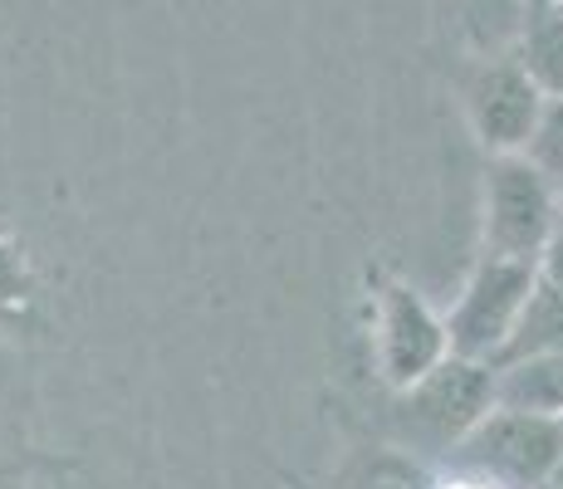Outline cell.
Segmentation results:
<instances>
[{"label":"cell","mask_w":563,"mask_h":489,"mask_svg":"<svg viewBox=\"0 0 563 489\" xmlns=\"http://www.w3.org/2000/svg\"><path fill=\"white\" fill-rule=\"evenodd\" d=\"M563 221V187L549 181L525 152L490 157L485 167V211H481V255H500L534 265L544 255L549 235Z\"/></svg>","instance_id":"1"},{"label":"cell","mask_w":563,"mask_h":489,"mask_svg":"<svg viewBox=\"0 0 563 489\" xmlns=\"http://www.w3.org/2000/svg\"><path fill=\"white\" fill-rule=\"evenodd\" d=\"M456 465L495 489H544L563 470V421L495 407L456 445Z\"/></svg>","instance_id":"2"},{"label":"cell","mask_w":563,"mask_h":489,"mask_svg":"<svg viewBox=\"0 0 563 489\" xmlns=\"http://www.w3.org/2000/svg\"><path fill=\"white\" fill-rule=\"evenodd\" d=\"M534 279H539V269L519 265V259H500V255L475 259V269L465 275L456 303L446 313L451 357H471V363L495 367V357H500L505 338H510Z\"/></svg>","instance_id":"3"},{"label":"cell","mask_w":563,"mask_h":489,"mask_svg":"<svg viewBox=\"0 0 563 489\" xmlns=\"http://www.w3.org/2000/svg\"><path fill=\"white\" fill-rule=\"evenodd\" d=\"M544 103H549L544 89L529 79L515 54H505V59H481L461 74L465 123H471L475 143L490 152V157L525 152L539 118H544Z\"/></svg>","instance_id":"4"},{"label":"cell","mask_w":563,"mask_h":489,"mask_svg":"<svg viewBox=\"0 0 563 489\" xmlns=\"http://www.w3.org/2000/svg\"><path fill=\"white\" fill-rule=\"evenodd\" d=\"M377 357H383V377L397 391L417 387L431 367L451 357L446 319L402 279H387L377 293Z\"/></svg>","instance_id":"5"},{"label":"cell","mask_w":563,"mask_h":489,"mask_svg":"<svg viewBox=\"0 0 563 489\" xmlns=\"http://www.w3.org/2000/svg\"><path fill=\"white\" fill-rule=\"evenodd\" d=\"M402 397H407V416L437 445L456 451L495 411V367L471 363V357H446V363L431 367L417 387H407Z\"/></svg>","instance_id":"6"},{"label":"cell","mask_w":563,"mask_h":489,"mask_svg":"<svg viewBox=\"0 0 563 489\" xmlns=\"http://www.w3.org/2000/svg\"><path fill=\"white\" fill-rule=\"evenodd\" d=\"M495 407L563 421V347L559 353H544V357H525V363L495 367Z\"/></svg>","instance_id":"7"},{"label":"cell","mask_w":563,"mask_h":489,"mask_svg":"<svg viewBox=\"0 0 563 489\" xmlns=\"http://www.w3.org/2000/svg\"><path fill=\"white\" fill-rule=\"evenodd\" d=\"M559 347H563V289L549 285V279H534V289H529V299H525V309H519V319L500 347V357H495V367L559 353Z\"/></svg>","instance_id":"8"},{"label":"cell","mask_w":563,"mask_h":489,"mask_svg":"<svg viewBox=\"0 0 563 489\" xmlns=\"http://www.w3.org/2000/svg\"><path fill=\"white\" fill-rule=\"evenodd\" d=\"M515 59L544 89V98H563V10L559 5H525Z\"/></svg>","instance_id":"9"},{"label":"cell","mask_w":563,"mask_h":489,"mask_svg":"<svg viewBox=\"0 0 563 489\" xmlns=\"http://www.w3.org/2000/svg\"><path fill=\"white\" fill-rule=\"evenodd\" d=\"M525 157L534 162L549 181H559V187H563V98H549V103H544V118H539V127H534V137H529Z\"/></svg>","instance_id":"10"},{"label":"cell","mask_w":563,"mask_h":489,"mask_svg":"<svg viewBox=\"0 0 563 489\" xmlns=\"http://www.w3.org/2000/svg\"><path fill=\"white\" fill-rule=\"evenodd\" d=\"M539 279H549V285L563 289V221H559V231L549 235L544 255H539Z\"/></svg>","instance_id":"11"},{"label":"cell","mask_w":563,"mask_h":489,"mask_svg":"<svg viewBox=\"0 0 563 489\" xmlns=\"http://www.w3.org/2000/svg\"><path fill=\"white\" fill-rule=\"evenodd\" d=\"M15 289H20V265H15V249L0 245V309L15 303Z\"/></svg>","instance_id":"12"},{"label":"cell","mask_w":563,"mask_h":489,"mask_svg":"<svg viewBox=\"0 0 563 489\" xmlns=\"http://www.w3.org/2000/svg\"><path fill=\"white\" fill-rule=\"evenodd\" d=\"M446 489H495V485H485V480H475V475H461V480H451Z\"/></svg>","instance_id":"13"},{"label":"cell","mask_w":563,"mask_h":489,"mask_svg":"<svg viewBox=\"0 0 563 489\" xmlns=\"http://www.w3.org/2000/svg\"><path fill=\"white\" fill-rule=\"evenodd\" d=\"M525 5H559V0H525Z\"/></svg>","instance_id":"14"},{"label":"cell","mask_w":563,"mask_h":489,"mask_svg":"<svg viewBox=\"0 0 563 489\" xmlns=\"http://www.w3.org/2000/svg\"><path fill=\"white\" fill-rule=\"evenodd\" d=\"M373 489H407V485H383V480H377V485H373Z\"/></svg>","instance_id":"15"},{"label":"cell","mask_w":563,"mask_h":489,"mask_svg":"<svg viewBox=\"0 0 563 489\" xmlns=\"http://www.w3.org/2000/svg\"><path fill=\"white\" fill-rule=\"evenodd\" d=\"M554 489H563V470H559V480H554Z\"/></svg>","instance_id":"16"},{"label":"cell","mask_w":563,"mask_h":489,"mask_svg":"<svg viewBox=\"0 0 563 489\" xmlns=\"http://www.w3.org/2000/svg\"><path fill=\"white\" fill-rule=\"evenodd\" d=\"M559 10H563V0H559Z\"/></svg>","instance_id":"17"}]
</instances>
